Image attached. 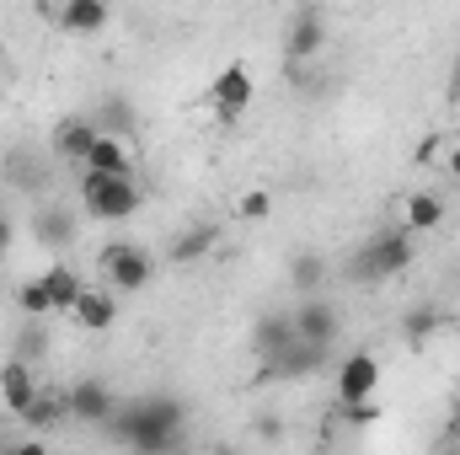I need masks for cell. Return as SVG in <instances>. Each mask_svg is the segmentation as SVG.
<instances>
[{"label": "cell", "mask_w": 460, "mask_h": 455, "mask_svg": "<svg viewBox=\"0 0 460 455\" xmlns=\"http://www.w3.org/2000/svg\"><path fill=\"white\" fill-rule=\"evenodd\" d=\"M182 424H188L182 402L166 397V391H150V397L118 407L113 424H108V440H118L123 451H134V455H177Z\"/></svg>", "instance_id": "1"}, {"label": "cell", "mask_w": 460, "mask_h": 455, "mask_svg": "<svg viewBox=\"0 0 460 455\" xmlns=\"http://www.w3.org/2000/svg\"><path fill=\"white\" fill-rule=\"evenodd\" d=\"M412 257H418V246H412V230H380L375 241H364L358 252H353V279H364V284H380V279H396V273H407L412 268Z\"/></svg>", "instance_id": "2"}, {"label": "cell", "mask_w": 460, "mask_h": 455, "mask_svg": "<svg viewBox=\"0 0 460 455\" xmlns=\"http://www.w3.org/2000/svg\"><path fill=\"white\" fill-rule=\"evenodd\" d=\"M81 204H86L92 220L118 226V220H134V215H139L145 193H139L134 177H97V172H86V177H81Z\"/></svg>", "instance_id": "3"}, {"label": "cell", "mask_w": 460, "mask_h": 455, "mask_svg": "<svg viewBox=\"0 0 460 455\" xmlns=\"http://www.w3.org/2000/svg\"><path fill=\"white\" fill-rule=\"evenodd\" d=\"M97 263H102L113 295H139V290L155 279V257H150L145 246H134V241H113V246H102Z\"/></svg>", "instance_id": "4"}, {"label": "cell", "mask_w": 460, "mask_h": 455, "mask_svg": "<svg viewBox=\"0 0 460 455\" xmlns=\"http://www.w3.org/2000/svg\"><path fill=\"white\" fill-rule=\"evenodd\" d=\"M252 97H257V81H252L246 65H226V70H215V81H209V103H215V118H220V123H235V118L252 108Z\"/></svg>", "instance_id": "5"}, {"label": "cell", "mask_w": 460, "mask_h": 455, "mask_svg": "<svg viewBox=\"0 0 460 455\" xmlns=\"http://www.w3.org/2000/svg\"><path fill=\"white\" fill-rule=\"evenodd\" d=\"M375 391H380V359L375 353H348L343 364H338V402L343 407H358V402H375Z\"/></svg>", "instance_id": "6"}, {"label": "cell", "mask_w": 460, "mask_h": 455, "mask_svg": "<svg viewBox=\"0 0 460 455\" xmlns=\"http://www.w3.org/2000/svg\"><path fill=\"white\" fill-rule=\"evenodd\" d=\"M322 43H327V16L316 5H300L289 16V32H284V59L289 65H305V59L322 54Z\"/></svg>", "instance_id": "7"}, {"label": "cell", "mask_w": 460, "mask_h": 455, "mask_svg": "<svg viewBox=\"0 0 460 455\" xmlns=\"http://www.w3.org/2000/svg\"><path fill=\"white\" fill-rule=\"evenodd\" d=\"M289 317H295L300 343H316V348H332L338 333H343V317H338V311H332V300H322V295H305Z\"/></svg>", "instance_id": "8"}, {"label": "cell", "mask_w": 460, "mask_h": 455, "mask_svg": "<svg viewBox=\"0 0 460 455\" xmlns=\"http://www.w3.org/2000/svg\"><path fill=\"white\" fill-rule=\"evenodd\" d=\"M65 407H70V418L75 424H92V429H108L113 424V413H118V402H113V391L102 386V380H75L70 391H65Z\"/></svg>", "instance_id": "9"}, {"label": "cell", "mask_w": 460, "mask_h": 455, "mask_svg": "<svg viewBox=\"0 0 460 455\" xmlns=\"http://www.w3.org/2000/svg\"><path fill=\"white\" fill-rule=\"evenodd\" d=\"M295 343H300V333H295V317H289V311H262V317H257V327H252V348H257L262 364L279 359V353H289Z\"/></svg>", "instance_id": "10"}, {"label": "cell", "mask_w": 460, "mask_h": 455, "mask_svg": "<svg viewBox=\"0 0 460 455\" xmlns=\"http://www.w3.org/2000/svg\"><path fill=\"white\" fill-rule=\"evenodd\" d=\"M43 397V386L32 380V364H22V359H5L0 364V402H5V413H16V418H27V407Z\"/></svg>", "instance_id": "11"}, {"label": "cell", "mask_w": 460, "mask_h": 455, "mask_svg": "<svg viewBox=\"0 0 460 455\" xmlns=\"http://www.w3.org/2000/svg\"><path fill=\"white\" fill-rule=\"evenodd\" d=\"M327 353H332V348H316V343H295L289 353L268 359V364H262V375H273V380H305V375H316V370L327 364Z\"/></svg>", "instance_id": "12"}, {"label": "cell", "mask_w": 460, "mask_h": 455, "mask_svg": "<svg viewBox=\"0 0 460 455\" xmlns=\"http://www.w3.org/2000/svg\"><path fill=\"white\" fill-rule=\"evenodd\" d=\"M92 145H97V123L92 118H59V129H54V150L65 156V161H75V166H86V156H92Z\"/></svg>", "instance_id": "13"}, {"label": "cell", "mask_w": 460, "mask_h": 455, "mask_svg": "<svg viewBox=\"0 0 460 455\" xmlns=\"http://www.w3.org/2000/svg\"><path fill=\"white\" fill-rule=\"evenodd\" d=\"M54 22H59L65 32L86 38V32H102V27L113 22V11H108L102 0H70V5H59V11H54Z\"/></svg>", "instance_id": "14"}, {"label": "cell", "mask_w": 460, "mask_h": 455, "mask_svg": "<svg viewBox=\"0 0 460 455\" xmlns=\"http://www.w3.org/2000/svg\"><path fill=\"white\" fill-rule=\"evenodd\" d=\"M70 322H75L81 333H108V327L118 322V300H113V295H102V290H86V295L75 300Z\"/></svg>", "instance_id": "15"}, {"label": "cell", "mask_w": 460, "mask_h": 455, "mask_svg": "<svg viewBox=\"0 0 460 455\" xmlns=\"http://www.w3.org/2000/svg\"><path fill=\"white\" fill-rule=\"evenodd\" d=\"M86 172H97V177H134V161H128L123 139L97 134V145H92V156H86Z\"/></svg>", "instance_id": "16"}, {"label": "cell", "mask_w": 460, "mask_h": 455, "mask_svg": "<svg viewBox=\"0 0 460 455\" xmlns=\"http://www.w3.org/2000/svg\"><path fill=\"white\" fill-rule=\"evenodd\" d=\"M43 279V290H49V306L54 311H75V300L86 295V284L75 279V268H65V263H54L49 273H38Z\"/></svg>", "instance_id": "17"}, {"label": "cell", "mask_w": 460, "mask_h": 455, "mask_svg": "<svg viewBox=\"0 0 460 455\" xmlns=\"http://www.w3.org/2000/svg\"><path fill=\"white\" fill-rule=\"evenodd\" d=\"M402 215H407V230H412V236L439 230L445 226V199H434V193H407V199H402Z\"/></svg>", "instance_id": "18"}, {"label": "cell", "mask_w": 460, "mask_h": 455, "mask_svg": "<svg viewBox=\"0 0 460 455\" xmlns=\"http://www.w3.org/2000/svg\"><path fill=\"white\" fill-rule=\"evenodd\" d=\"M97 134H108V139H123V134H134L139 129V113H134V103H123V97H102V108H97Z\"/></svg>", "instance_id": "19"}, {"label": "cell", "mask_w": 460, "mask_h": 455, "mask_svg": "<svg viewBox=\"0 0 460 455\" xmlns=\"http://www.w3.org/2000/svg\"><path fill=\"white\" fill-rule=\"evenodd\" d=\"M215 241H220V230L215 226H193V230H182L177 241H172V263H199V257H209L215 252Z\"/></svg>", "instance_id": "20"}, {"label": "cell", "mask_w": 460, "mask_h": 455, "mask_svg": "<svg viewBox=\"0 0 460 455\" xmlns=\"http://www.w3.org/2000/svg\"><path fill=\"white\" fill-rule=\"evenodd\" d=\"M439 322H445V317H439L434 306H412V311L402 317V343H407V348H429L434 333H439Z\"/></svg>", "instance_id": "21"}, {"label": "cell", "mask_w": 460, "mask_h": 455, "mask_svg": "<svg viewBox=\"0 0 460 455\" xmlns=\"http://www.w3.org/2000/svg\"><path fill=\"white\" fill-rule=\"evenodd\" d=\"M322 279H327L322 252H295V257H289V284H295L300 295H316V290H322Z\"/></svg>", "instance_id": "22"}, {"label": "cell", "mask_w": 460, "mask_h": 455, "mask_svg": "<svg viewBox=\"0 0 460 455\" xmlns=\"http://www.w3.org/2000/svg\"><path fill=\"white\" fill-rule=\"evenodd\" d=\"M16 311H22L27 322H43V317H54V306H49V290H43V279H22V284H16Z\"/></svg>", "instance_id": "23"}, {"label": "cell", "mask_w": 460, "mask_h": 455, "mask_svg": "<svg viewBox=\"0 0 460 455\" xmlns=\"http://www.w3.org/2000/svg\"><path fill=\"white\" fill-rule=\"evenodd\" d=\"M65 418H70L65 397H49V391H43V397H38V402L27 407V418H22V424H27V429H59Z\"/></svg>", "instance_id": "24"}, {"label": "cell", "mask_w": 460, "mask_h": 455, "mask_svg": "<svg viewBox=\"0 0 460 455\" xmlns=\"http://www.w3.org/2000/svg\"><path fill=\"white\" fill-rule=\"evenodd\" d=\"M268 215H273V193H268V188H252V193H241V204H235V220L257 226V220H268Z\"/></svg>", "instance_id": "25"}, {"label": "cell", "mask_w": 460, "mask_h": 455, "mask_svg": "<svg viewBox=\"0 0 460 455\" xmlns=\"http://www.w3.org/2000/svg\"><path fill=\"white\" fill-rule=\"evenodd\" d=\"M43 348H49V333H43V322H27V327L16 333V353H11V359H22V364H32V359H38Z\"/></svg>", "instance_id": "26"}, {"label": "cell", "mask_w": 460, "mask_h": 455, "mask_svg": "<svg viewBox=\"0 0 460 455\" xmlns=\"http://www.w3.org/2000/svg\"><path fill=\"white\" fill-rule=\"evenodd\" d=\"M38 236H43V246H65V241L75 236V226H70L59 210H43V215H38Z\"/></svg>", "instance_id": "27"}, {"label": "cell", "mask_w": 460, "mask_h": 455, "mask_svg": "<svg viewBox=\"0 0 460 455\" xmlns=\"http://www.w3.org/2000/svg\"><path fill=\"white\" fill-rule=\"evenodd\" d=\"M343 418L358 429V424H375V418H380V407H375V402H358V407H343Z\"/></svg>", "instance_id": "28"}, {"label": "cell", "mask_w": 460, "mask_h": 455, "mask_svg": "<svg viewBox=\"0 0 460 455\" xmlns=\"http://www.w3.org/2000/svg\"><path fill=\"white\" fill-rule=\"evenodd\" d=\"M16 246V226H11V215H5V199H0V257Z\"/></svg>", "instance_id": "29"}, {"label": "cell", "mask_w": 460, "mask_h": 455, "mask_svg": "<svg viewBox=\"0 0 460 455\" xmlns=\"http://www.w3.org/2000/svg\"><path fill=\"white\" fill-rule=\"evenodd\" d=\"M257 434H262V440H279V434H284V424H279V418H257Z\"/></svg>", "instance_id": "30"}, {"label": "cell", "mask_w": 460, "mask_h": 455, "mask_svg": "<svg viewBox=\"0 0 460 455\" xmlns=\"http://www.w3.org/2000/svg\"><path fill=\"white\" fill-rule=\"evenodd\" d=\"M445 172H450V177H456V183H460V145H456V150H450V161H445Z\"/></svg>", "instance_id": "31"}, {"label": "cell", "mask_w": 460, "mask_h": 455, "mask_svg": "<svg viewBox=\"0 0 460 455\" xmlns=\"http://www.w3.org/2000/svg\"><path fill=\"white\" fill-rule=\"evenodd\" d=\"M215 455H241V451H230V445H220V451H215Z\"/></svg>", "instance_id": "32"}]
</instances>
